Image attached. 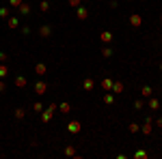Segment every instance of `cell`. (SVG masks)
I'll return each instance as SVG.
<instances>
[{"mask_svg": "<svg viewBox=\"0 0 162 159\" xmlns=\"http://www.w3.org/2000/svg\"><path fill=\"white\" fill-rule=\"evenodd\" d=\"M156 123H158V127H162V118H158V121H156Z\"/></svg>", "mask_w": 162, "mask_h": 159, "instance_id": "836d02e7", "label": "cell"}, {"mask_svg": "<svg viewBox=\"0 0 162 159\" xmlns=\"http://www.w3.org/2000/svg\"><path fill=\"white\" fill-rule=\"evenodd\" d=\"M56 110H58V105H56V103H50V105H48V110H45L43 114H41V121H43V123H48V121L52 118V114H54Z\"/></svg>", "mask_w": 162, "mask_h": 159, "instance_id": "6da1fadb", "label": "cell"}, {"mask_svg": "<svg viewBox=\"0 0 162 159\" xmlns=\"http://www.w3.org/2000/svg\"><path fill=\"white\" fill-rule=\"evenodd\" d=\"M121 90H123V84H121V82H112L110 93H121Z\"/></svg>", "mask_w": 162, "mask_h": 159, "instance_id": "5bb4252c", "label": "cell"}, {"mask_svg": "<svg viewBox=\"0 0 162 159\" xmlns=\"http://www.w3.org/2000/svg\"><path fill=\"white\" fill-rule=\"evenodd\" d=\"M80 129H82V127H80L78 121H69V123H67V131H69V133H80Z\"/></svg>", "mask_w": 162, "mask_h": 159, "instance_id": "3957f363", "label": "cell"}, {"mask_svg": "<svg viewBox=\"0 0 162 159\" xmlns=\"http://www.w3.org/2000/svg\"><path fill=\"white\" fill-rule=\"evenodd\" d=\"M134 108H136V110H143V108H145V103H143V101H138V99H136V101H134Z\"/></svg>", "mask_w": 162, "mask_h": 159, "instance_id": "83f0119b", "label": "cell"}, {"mask_svg": "<svg viewBox=\"0 0 162 159\" xmlns=\"http://www.w3.org/2000/svg\"><path fill=\"white\" fill-rule=\"evenodd\" d=\"M35 90H37V95H45L48 84H45V82H37V84H35Z\"/></svg>", "mask_w": 162, "mask_h": 159, "instance_id": "8992f818", "label": "cell"}, {"mask_svg": "<svg viewBox=\"0 0 162 159\" xmlns=\"http://www.w3.org/2000/svg\"><path fill=\"white\" fill-rule=\"evenodd\" d=\"M39 9H41L43 13H48V11H50V2H48V0H43V2L39 5Z\"/></svg>", "mask_w": 162, "mask_h": 159, "instance_id": "603a6c76", "label": "cell"}, {"mask_svg": "<svg viewBox=\"0 0 162 159\" xmlns=\"http://www.w3.org/2000/svg\"><path fill=\"white\" fill-rule=\"evenodd\" d=\"M160 41H162V35H160Z\"/></svg>", "mask_w": 162, "mask_h": 159, "instance_id": "d590c367", "label": "cell"}, {"mask_svg": "<svg viewBox=\"0 0 162 159\" xmlns=\"http://www.w3.org/2000/svg\"><path fill=\"white\" fill-rule=\"evenodd\" d=\"M100 39H102L104 43H110V41H112V35H110V32L106 30V32H102V35H100Z\"/></svg>", "mask_w": 162, "mask_h": 159, "instance_id": "d6986e66", "label": "cell"}, {"mask_svg": "<svg viewBox=\"0 0 162 159\" xmlns=\"http://www.w3.org/2000/svg\"><path fill=\"white\" fill-rule=\"evenodd\" d=\"M141 131H143L145 135H151V131H153V129H151V123H147V121H145V125L141 127Z\"/></svg>", "mask_w": 162, "mask_h": 159, "instance_id": "9a60e30c", "label": "cell"}, {"mask_svg": "<svg viewBox=\"0 0 162 159\" xmlns=\"http://www.w3.org/2000/svg\"><path fill=\"white\" fill-rule=\"evenodd\" d=\"M39 35H41L43 39H48V37L52 35V26H48V24H43V26L39 28Z\"/></svg>", "mask_w": 162, "mask_h": 159, "instance_id": "277c9868", "label": "cell"}, {"mask_svg": "<svg viewBox=\"0 0 162 159\" xmlns=\"http://www.w3.org/2000/svg\"><path fill=\"white\" fill-rule=\"evenodd\" d=\"M102 54H104V58H110V56H112V50H110V48H104Z\"/></svg>", "mask_w": 162, "mask_h": 159, "instance_id": "4316f807", "label": "cell"}, {"mask_svg": "<svg viewBox=\"0 0 162 159\" xmlns=\"http://www.w3.org/2000/svg\"><path fill=\"white\" fill-rule=\"evenodd\" d=\"M9 5H11V7H19V5H22V0H9Z\"/></svg>", "mask_w": 162, "mask_h": 159, "instance_id": "f546056e", "label": "cell"}, {"mask_svg": "<svg viewBox=\"0 0 162 159\" xmlns=\"http://www.w3.org/2000/svg\"><path fill=\"white\" fill-rule=\"evenodd\" d=\"M76 15H78V19H86L89 17V9L86 7H76Z\"/></svg>", "mask_w": 162, "mask_h": 159, "instance_id": "5b68a950", "label": "cell"}, {"mask_svg": "<svg viewBox=\"0 0 162 159\" xmlns=\"http://www.w3.org/2000/svg\"><path fill=\"white\" fill-rule=\"evenodd\" d=\"M65 155H67V157H74V155H76V148H74V146H67V148H65Z\"/></svg>", "mask_w": 162, "mask_h": 159, "instance_id": "d4e9b609", "label": "cell"}, {"mask_svg": "<svg viewBox=\"0 0 162 159\" xmlns=\"http://www.w3.org/2000/svg\"><path fill=\"white\" fill-rule=\"evenodd\" d=\"M0 17H9V7H0Z\"/></svg>", "mask_w": 162, "mask_h": 159, "instance_id": "484cf974", "label": "cell"}, {"mask_svg": "<svg viewBox=\"0 0 162 159\" xmlns=\"http://www.w3.org/2000/svg\"><path fill=\"white\" fill-rule=\"evenodd\" d=\"M160 71H162V65H160Z\"/></svg>", "mask_w": 162, "mask_h": 159, "instance_id": "e575fe53", "label": "cell"}, {"mask_svg": "<svg viewBox=\"0 0 162 159\" xmlns=\"http://www.w3.org/2000/svg\"><path fill=\"white\" fill-rule=\"evenodd\" d=\"M7 73H9L7 65H5V62H0V80H2V78H7Z\"/></svg>", "mask_w": 162, "mask_h": 159, "instance_id": "44dd1931", "label": "cell"}, {"mask_svg": "<svg viewBox=\"0 0 162 159\" xmlns=\"http://www.w3.org/2000/svg\"><path fill=\"white\" fill-rule=\"evenodd\" d=\"M7 24H9V28H13V30H15V28L19 26V19H17V17H9Z\"/></svg>", "mask_w": 162, "mask_h": 159, "instance_id": "2e32d148", "label": "cell"}, {"mask_svg": "<svg viewBox=\"0 0 162 159\" xmlns=\"http://www.w3.org/2000/svg\"><path fill=\"white\" fill-rule=\"evenodd\" d=\"M17 9H19V13H22V15H28V13H30V5H26V2H22Z\"/></svg>", "mask_w": 162, "mask_h": 159, "instance_id": "8fae6325", "label": "cell"}, {"mask_svg": "<svg viewBox=\"0 0 162 159\" xmlns=\"http://www.w3.org/2000/svg\"><path fill=\"white\" fill-rule=\"evenodd\" d=\"M134 157H136V159H147L149 155H147V151H136V153H134Z\"/></svg>", "mask_w": 162, "mask_h": 159, "instance_id": "7402d4cb", "label": "cell"}, {"mask_svg": "<svg viewBox=\"0 0 162 159\" xmlns=\"http://www.w3.org/2000/svg\"><path fill=\"white\" fill-rule=\"evenodd\" d=\"M0 62H7V54L5 52H0Z\"/></svg>", "mask_w": 162, "mask_h": 159, "instance_id": "1f68e13d", "label": "cell"}, {"mask_svg": "<svg viewBox=\"0 0 162 159\" xmlns=\"http://www.w3.org/2000/svg\"><path fill=\"white\" fill-rule=\"evenodd\" d=\"M24 116H26V110H24V108H17V110H15V118H17V121H22Z\"/></svg>", "mask_w": 162, "mask_h": 159, "instance_id": "e0dca14e", "label": "cell"}, {"mask_svg": "<svg viewBox=\"0 0 162 159\" xmlns=\"http://www.w3.org/2000/svg\"><path fill=\"white\" fill-rule=\"evenodd\" d=\"M35 73H37V75H45V65H43V62L35 65Z\"/></svg>", "mask_w": 162, "mask_h": 159, "instance_id": "7c38bea8", "label": "cell"}, {"mask_svg": "<svg viewBox=\"0 0 162 159\" xmlns=\"http://www.w3.org/2000/svg\"><path fill=\"white\" fill-rule=\"evenodd\" d=\"M147 105H149V110H160V101H158L156 97H149Z\"/></svg>", "mask_w": 162, "mask_h": 159, "instance_id": "52a82bcc", "label": "cell"}, {"mask_svg": "<svg viewBox=\"0 0 162 159\" xmlns=\"http://www.w3.org/2000/svg\"><path fill=\"white\" fill-rule=\"evenodd\" d=\"M93 86H95V82L91 80V78H86V80L82 82V88H84V90H93Z\"/></svg>", "mask_w": 162, "mask_h": 159, "instance_id": "9c48e42d", "label": "cell"}, {"mask_svg": "<svg viewBox=\"0 0 162 159\" xmlns=\"http://www.w3.org/2000/svg\"><path fill=\"white\" fill-rule=\"evenodd\" d=\"M58 110L63 112V114H69V112H72V105H69V103H61V105H58Z\"/></svg>", "mask_w": 162, "mask_h": 159, "instance_id": "ffe728a7", "label": "cell"}, {"mask_svg": "<svg viewBox=\"0 0 162 159\" xmlns=\"http://www.w3.org/2000/svg\"><path fill=\"white\" fill-rule=\"evenodd\" d=\"M33 110H35V112H43V105H41V103H35Z\"/></svg>", "mask_w": 162, "mask_h": 159, "instance_id": "f1b7e54d", "label": "cell"}, {"mask_svg": "<svg viewBox=\"0 0 162 159\" xmlns=\"http://www.w3.org/2000/svg\"><path fill=\"white\" fill-rule=\"evenodd\" d=\"M0 93H5V84H2V80H0Z\"/></svg>", "mask_w": 162, "mask_h": 159, "instance_id": "d6a6232c", "label": "cell"}, {"mask_svg": "<svg viewBox=\"0 0 162 159\" xmlns=\"http://www.w3.org/2000/svg\"><path fill=\"white\" fill-rule=\"evenodd\" d=\"M130 26H132V28H141V26H143V17L136 15V13H132V15H130Z\"/></svg>", "mask_w": 162, "mask_h": 159, "instance_id": "7a4b0ae2", "label": "cell"}, {"mask_svg": "<svg viewBox=\"0 0 162 159\" xmlns=\"http://www.w3.org/2000/svg\"><path fill=\"white\" fill-rule=\"evenodd\" d=\"M112 101H114V93H110V90H108V93L104 95V103H108V105H110Z\"/></svg>", "mask_w": 162, "mask_h": 159, "instance_id": "ac0fdd59", "label": "cell"}, {"mask_svg": "<svg viewBox=\"0 0 162 159\" xmlns=\"http://www.w3.org/2000/svg\"><path fill=\"white\" fill-rule=\"evenodd\" d=\"M160 19H162V15H160Z\"/></svg>", "mask_w": 162, "mask_h": 159, "instance_id": "8d00e7d4", "label": "cell"}, {"mask_svg": "<svg viewBox=\"0 0 162 159\" xmlns=\"http://www.w3.org/2000/svg\"><path fill=\"white\" fill-rule=\"evenodd\" d=\"M69 5H72V7L76 9V7H80V0H69Z\"/></svg>", "mask_w": 162, "mask_h": 159, "instance_id": "4dcf8cb0", "label": "cell"}, {"mask_svg": "<svg viewBox=\"0 0 162 159\" xmlns=\"http://www.w3.org/2000/svg\"><path fill=\"white\" fill-rule=\"evenodd\" d=\"M102 88H104V93H108V90L112 88V80H108V78H104V80H102Z\"/></svg>", "mask_w": 162, "mask_h": 159, "instance_id": "30bf717a", "label": "cell"}, {"mask_svg": "<svg viewBox=\"0 0 162 159\" xmlns=\"http://www.w3.org/2000/svg\"><path fill=\"white\" fill-rule=\"evenodd\" d=\"M26 84H28V82H26L24 75H17V78H15V86H17V88H24Z\"/></svg>", "mask_w": 162, "mask_h": 159, "instance_id": "ba28073f", "label": "cell"}, {"mask_svg": "<svg viewBox=\"0 0 162 159\" xmlns=\"http://www.w3.org/2000/svg\"><path fill=\"white\" fill-rule=\"evenodd\" d=\"M138 131H141L138 123H130V133H138Z\"/></svg>", "mask_w": 162, "mask_h": 159, "instance_id": "cb8c5ba5", "label": "cell"}, {"mask_svg": "<svg viewBox=\"0 0 162 159\" xmlns=\"http://www.w3.org/2000/svg\"><path fill=\"white\" fill-rule=\"evenodd\" d=\"M141 95H143V97H147V99L151 97V86H149V84H145V86L141 88Z\"/></svg>", "mask_w": 162, "mask_h": 159, "instance_id": "4fadbf2b", "label": "cell"}]
</instances>
